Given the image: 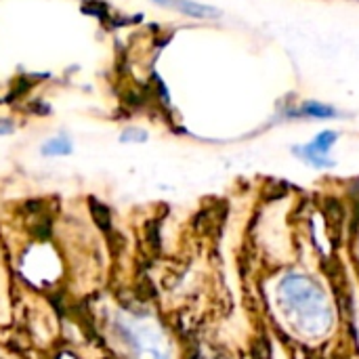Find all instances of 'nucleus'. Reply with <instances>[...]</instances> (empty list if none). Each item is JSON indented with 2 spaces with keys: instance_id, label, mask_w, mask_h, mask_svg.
Masks as SVG:
<instances>
[{
  "instance_id": "1",
  "label": "nucleus",
  "mask_w": 359,
  "mask_h": 359,
  "mask_svg": "<svg viewBox=\"0 0 359 359\" xmlns=\"http://www.w3.org/2000/svg\"><path fill=\"white\" fill-rule=\"evenodd\" d=\"M116 345L128 359H170V347L160 326L147 316L118 313L111 322Z\"/></svg>"
},
{
  "instance_id": "2",
  "label": "nucleus",
  "mask_w": 359,
  "mask_h": 359,
  "mask_svg": "<svg viewBox=\"0 0 359 359\" xmlns=\"http://www.w3.org/2000/svg\"><path fill=\"white\" fill-rule=\"evenodd\" d=\"M282 301L286 313L294 311V322L299 324V330H307L313 334L328 324V311L311 282L292 280L282 288Z\"/></svg>"
},
{
  "instance_id": "3",
  "label": "nucleus",
  "mask_w": 359,
  "mask_h": 359,
  "mask_svg": "<svg viewBox=\"0 0 359 359\" xmlns=\"http://www.w3.org/2000/svg\"><path fill=\"white\" fill-rule=\"evenodd\" d=\"M337 141H339L337 130H322L311 141L297 145L292 151L299 160H303L305 164H309L313 168H330L334 164L330 158V151L337 145Z\"/></svg>"
},
{
  "instance_id": "4",
  "label": "nucleus",
  "mask_w": 359,
  "mask_h": 359,
  "mask_svg": "<svg viewBox=\"0 0 359 359\" xmlns=\"http://www.w3.org/2000/svg\"><path fill=\"white\" fill-rule=\"evenodd\" d=\"M154 2H158L162 6H168V8H175L181 15L194 17V19H215V17H219V11L215 6H208V4H202V2H196V0H154Z\"/></svg>"
},
{
  "instance_id": "5",
  "label": "nucleus",
  "mask_w": 359,
  "mask_h": 359,
  "mask_svg": "<svg viewBox=\"0 0 359 359\" xmlns=\"http://www.w3.org/2000/svg\"><path fill=\"white\" fill-rule=\"evenodd\" d=\"M74 154V139L65 133H57L42 141L40 156L42 158H65Z\"/></svg>"
},
{
  "instance_id": "6",
  "label": "nucleus",
  "mask_w": 359,
  "mask_h": 359,
  "mask_svg": "<svg viewBox=\"0 0 359 359\" xmlns=\"http://www.w3.org/2000/svg\"><path fill=\"white\" fill-rule=\"evenodd\" d=\"M288 116L292 118H313V120H332L339 116L337 107L328 105V103H322V101H305L301 107L297 109H290Z\"/></svg>"
},
{
  "instance_id": "7",
  "label": "nucleus",
  "mask_w": 359,
  "mask_h": 359,
  "mask_svg": "<svg viewBox=\"0 0 359 359\" xmlns=\"http://www.w3.org/2000/svg\"><path fill=\"white\" fill-rule=\"evenodd\" d=\"M149 139L145 128L139 126H128L120 133V143H145Z\"/></svg>"
},
{
  "instance_id": "8",
  "label": "nucleus",
  "mask_w": 359,
  "mask_h": 359,
  "mask_svg": "<svg viewBox=\"0 0 359 359\" xmlns=\"http://www.w3.org/2000/svg\"><path fill=\"white\" fill-rule=\"evenodd\" d=\"M15 130V122H11L8 118H0V137H6Z\"/></svg>"
}]
</instances>
